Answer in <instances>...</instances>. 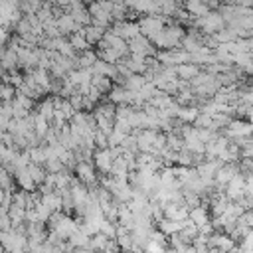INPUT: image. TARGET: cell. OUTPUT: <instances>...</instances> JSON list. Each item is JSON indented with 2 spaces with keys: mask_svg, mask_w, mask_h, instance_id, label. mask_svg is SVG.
<instances>
[{
  "mask_svg": "<svg viewBox=\"0 0 253 253\" xmlns=\"http://www.w3.org/2000/svg\"><path fill=\"white\" fill-rule=\"evenodd\" d=\"M99 253H105V251H99Z\"/></svg>",
  "mask_w": 253,
  "mask_h": 253,
  "instance_id": "43",
  "label": "cell"
},
{
  "mask_svg": "<svg viewBox=\"0 0 253 253\" xmlns=\"http://www.w3.org/2000/svg\"><path fill=\"white\" fill-rule=\"evenodd\" d=\"M36 113L38 115H42L45 121H53V115H55V103H53V97L51 95H47V97H43L38 105H36Z\"/></svg>",
  "mask_w": 253,
  "mask_h": 253,
  "instance_id": "22",
  "label": "cell"
},
{
  "mask_svg": "<svg viewBox=\"0 0 253 253\" xmlns=\"http://www.w3.org/2000/svg\"><path fill=\"white\" fill-rule=\"evenodd\" d=\"M125 63L128 65V69L136 75H144L148 71V57L140 55V53H130L128 57H125Z\"/></svg>",
  "mask_w": 253,
  "mask_h": 253,
  "instance_id": "18",
  "label": "cell"
},
{
  "mask_svg": "<svg viewBox=\"0 0 253 253\" xmlns=\"http://www.w3.org/2000/svg\"><path fill=\"white\" fill-rule=\"evenodd\" d=\"M247 121L253 123V107H249V111H247Z\"/></svg>",
  "mask_w": 253,
  "mask_h": 253,
  "instance_id": "42",
  "label": "cell"
},
{
  "mask_svg": "<svg viewBox=\"0 0 253 253\" xmlns=\"http://www.w3.org/2000/svg\"><path fill=\"white\" fill-rule=\"evenodd\" d=\"M69 14L75 18V22L83 28L91 26L93 24V18H91V12L87 8V4L83 2H69Z\"/></svg>",
  "mask_w": 253,
  "mask_h": 253,
  "instance_id": "15",
  "label": "cell"
},
{
  "mask_svg": "<svg viewBox=\"0 0 253 253\" xmlns=\"http://www.w3.org/2000/svg\"><path fill=\"white\" fill-rule=\"evenodd\" d=\"M0 229L2 231H10L12 229V217H10V213H0Z\"/></svg>",
  "mask_w": 253,
  "mask_h": 253,
  "instance_id": "41",
  "label": "cell"
},
{
  "mask_svg": "<svg viewBox=\"0 0 253 253\" xmlns=\"http://www.w3.org/2000/svg\"><path fill=\"white\" fill-rule=\"evenodd\" d=\"M128 49H130V53H140L146 57H156V53H158V49L152 45V42L142 34L128 42Z\"/></svg>",
  "mask_w": 253,
  "mask_h": 253,
  "instance_id": "13",
  "label": "cell"
},
{
  "mask_svg": "<svg viewBox=\"0 0 253 253\" xmlns=\"http://www.w3.org/2000/svg\"><path fill=\"white\" fill-rule=\"evenodd\" d=\"M200 117V107H180L176 119L182 123V125H194Z\"/></svg>",
  "mask_w": 253,
  "mask_h": 253,
  "instance_id": "24",
  "label": "cell"
},
{
  "mask_svg": "<svg viewBox=\"0 0 253 253\" xmlns=\"http://www.w3.org/2000/svg\"><path fill=\"white\" fill-rule=\"evenodd\" d=\"M30 152V158H32V164H38V166H45L47 162V154H45V146H34V148H28Z\"/></svg>",
  "mask_w": 253,
  "mask_h": 253,
  "instance_id": "34",
  "label": "cell"
},
{
  "mask_svg": "<svg viewBox=\"0 0 253 253\" xmlns=\"http://www.w3.org/2000/svg\"><path fill=\"white\" fill-rule=\"evenodd\" d=\"M182 8L192 16V20H200L211 12L208 2H200V0H188L186 4H182Z\"/></svg>",
  "mask_w": 253,
  "mask_h": 253,
  "instance_id": "19",
  "label": "cell"
},
{
  "mask_svg": "<svg viewBox=\"0 0 253 253\" xmlns=\"http://www.w3.org/2000/svg\"><path fill=\"white\" fill-rule=\"evenodd\" d=\"M93 164H95L97 172H101V176H111L113 166H115V156H113L111 148L95 150V154H93Z\"/></svg>",
  "mask_w": 253,
  "mask_h": 253,
  "instance_id": "11",
  "label": "cell"
},
{
  "mask_svg": "<svg viewBox=\"0 0 253 253\" xmlns=\"http://www.w3.org/2000/svg\"><path fill=\"white\" fill-rule=\"evenodd\" d=\"M0 241L6 253H20V251H28L30 245V237L26 231V225L18 227V229H10V231H0Z\"/></svg>",
  "mask_w": 253,
  "mask_h": 253,
  "instance_id": "2",
  "label": "cell"
},
{
  "mask_svg": "<svg viewBox=\"0 0 253 253\" xmlns=\"http://www.w3.org/2000/svg\"><path fill=\"white\" fill-rule=\"evenodd\" d=\"M97 61H99L97 51L87 49V51L79 53V57H77V61H75V67H77V69H93V65H95Z\"/></svg>",
  "mask_w": 253,
  "mask_h": 253,
  "instance_id": "26",
  "label": "cell"
},
{
  "mask_svg": "<svg viewBox=\"0 0 253 253\" xmlns=\"http://www.w3.org/2000/svg\"><path fill=\"white\" fill-rule=\"evenodd\" d=\"M105 34H107V30H105V28H99V26H93V24L85 28V38H87L89 45L99 43V42L105 38Z\"/></svg>",
  "mask_w": 253,
  "mask_h": 253,
  "instance_id": "30",
  "label": "cell"
},
{
  "mask_svg": "<svg viewBox=\"0 0 253 253\" xmlns=\"http://www.w3.org/2000/svg\"><path fill=\"white\" fill-rule=\"evenodd\" d=\"M223 134L229 140H241V138H251L253 136V123H249L247 119H233L229 123V126L223 130Z\"/></svg>",
  "mask_w": 253,
  "mask_h": 253,
  "instance_id": "8",
  "label": "cell"
},
{
  "mask_svg": "<svg viewBox=\"0 0 253 253\" xmlns=\"http://www.w3.org/2000/svg\"><path fill=\"white\" fill-rule=\"evenodd\" d=\"M67 243H69L73 249H87V247H89V243H91V237H89L85 231L77 229V231L67 239Z\"/></svg>",
  "mask_w": 253,
  "mask_h": 253,
  "instance_id": "29",
  "label": "cell"
},
{
  "mask_svg": "<svg viewBox=\"0 0 253 253\" xmlns=\"http://www.w3.org/2000/svg\"><path fill=\"white\" fill-rule=\"evenodd\" d=\"M176 20H168V18H164V16H142L140 20H138V26H140V32H142V36H146L148 40H154L166 26H170V24H174Z\"/></svg>",
  "mask_w": 253,
  "mask_h": 253,
  "instance_id": "6",
  "label": "cell"
},
{
  "mask_svg": "<svg viewBox=\"0 0 253 253\" xmlns=\"http://www.w3.org/2000/svg\"><path fill=\"white\" fill-rule=\"evenodd\" d=\"M186 34H188V30H184L178 22H174V24L166 26V28H164L154 40H150V42H152L154 47H158V51H162V49H180V47H182V42H184V38H186Z\"/></svg>",
  "mask_w": 253,
  "mask_h": 253,
  "instance_id": "1",
  "label": "cell"
},
{
  "mask_svg": "<svg viewBox=\"0 0 253 253\" xmlns=\"http://www.w3.org/2000/svg\"><path fill=\"white\" fill-rule=\"evenodd\" d=\"M117 231H119V223L117 221H111V219H105L103 225H101V233L107 235L109 239H117Z\"/></svg>",
  "mask_w": 253,
  "mask_h": 253,
  "instance_id": "37",
  "label": "cell"
},
{
  "mask_svg": "<svg viewBox=\"0 0 253 253\" xmlns=\"http://www.w3.org/2000/svg\"><path fill=\"white\" fill-rule=\"evenodd\" d=\"M12 180H14V174L6 168H2L0 172V184H2V190H12Z\"/></svg>",
  "mask_w": 253,
  "mask_h": 253,
  "instance_id": "40",
  "label": "cell"
},
{
  "mask_svg": "<svg viewBox=\"0 0 253 253\" xmlns=\"http://www.w3.org/2000/svg\"><path fill=\"white\" fill-rule=\"evenodd\" d=\"M113 4L115 2H91V4H87L91 18H93V26L109 30V26L115 24L113 22Z\"/></svg>",
  "mask_w": 253,
  "mask_h": 253,
  "instance_id": "5",
  "label": "cell"
},
{
  "mask_svg": "<svg viewBox=\"0 0 253 253\" xmlns=\"http://www.w3.org/2000/svg\"><path fill=\"white\" fill-rule=\"evenodd\" d=\"M4 253H6V251H4Z\"/></svg>",
  "mask_w": 253,
  "mask_h": 253,
  "instance_id": "44",
  "label": "cell"
},
{
  "mask_svg": "<svg viewBox=\"0 0 253 253\" xmlns=\"http://www.w3.org/2000/svg\"><path fill=\"white\" fill-rule=\"evenodd\" d=\"M109 30L113 34H117L119 38L126 40V42H130V40H134V38H138L142 34L140 32V26H138V20L136 22H130V20H126V22H115Z\"/></svg>",
  "mask_w": 253,
  "mask_h": 253,
  "instance_id": "12",
  "label": "cell"
},
{
  "mask_svg": "<svg viewBox=\"0 0 253 253\" xmlns=\"http://www.w3.org/2000/svg\"><path fill=\"white\" fill-rule=\"evenodd\" d=\"M192 28H196L204 36H215L217 32H221L225 28V20L219 14V10H211L208 16H204L200 20H194L192 22Z\"/></svg>",
  "mask_w": 253,
  "mask_h": 253,
  "instance_id": "4",
  "label": "cell"
},
{
  "mask_svg": "<svg viewBox=\"0 0 253 253\" xmlns=\"http://www.w3.org/2000/svg\"><path fill=\"white\" fill-rule=\"evenodd\" d=\"M34 123H36V134L42 138V142H43V138H45V134L49 132V128H51V123L49 121H45L42 115H38L36 111H34Z\"/></svg>",
  "mask_w": 253,
  "mask_h": 253,
  "instance_id": "33",
  "label": "cell"
},
{
  "mask_svg": "<svg viewBox=\"0 0 253 253\" xmlns=\"http://www.w3.org/2000/svg\"><path fill=\"white\" fill-rule=\"evenodd\" d=\"M14 182L18 184V188L20 190H24V192H36L38 190V184L34 182V178L30 176V172H28V168H24V170H18L16 174H14Z\"/></svg>",
  "mask_w": 253,
  "mask_h": 253,
  "instance_id": "20",
  "label": "cell"
},
{
  "mask_svg": "<svg viewBox=\"0 0 253 253\" xmlns=\"http://www.w3.org/2000/svg\"><path fill=\"white\" fill-rule=\"evenodd\" d=\"M156 59L164 67H178L184 63H192V55L188 51H184L182 47L180 49H162L156 53Z\"/></svg>",
  "mask_w": 253,
  "mask_h": 253,
  "instance_id": "7",
  "label": "cell"
},
{
  "mask_svg": "<svg viewBox=\"0 0 253 253\" xmlns=\"http://www.w3.org/2000/svg\"><path fill=\"white\" fill-rule=\"evenodd\" d=\"M97 57L101 59V61H105V63H111V65H117L121 59H125L119 51H115V49H111V47H105V49H97Z\"/></svg>",
  "mask_w": 253,
  "mask_h": 253,
  "instance_id": "31",
  "label": "cell"
},
{
  "mask_svg": "<svg viewBox=\"0 0 253 253\" xmlns=\"http://www.w3.org/2000/svg\"><path fill=\"white\" fill-rule=\"evenodd\" d=\"M113 79H109V77H103V75H93V87L95 89H99L101 93H107L109 95V91L113 89Z\"/></svg>",
  "mask_w": 253,
  "mask_h": 253,
  "instance_id": "36",
  "label": "cell"
},
{
  "mask_svg": "<svg viewBox=\"0 0 253 253\" xmlns=\"http://www.w3.org/2000/svg\"><path fill=\"white\" fill-rule=\"evenodd\" d=\"M219 168H221L219 160H204V162H200L196 166V172H198V176L204 180V184L208 188H215V174H217Z\"/></svg>",
  "mask_w": 253,
  "mask_h": 253,
  "instance_id": "10",
  "label": "cell"
},
{
  "mask_svg": "<svg viewBox=\"0 0 253 253\" xmlns=\"http://www.w3.org/2000/svg\"><path fill=\"white\" fill-rule=\"evenodd\" d=\"M146 83H148V81H146V77H144V75H136V73H134V75L126 77L123 85H125L128 91H132V93H138V91H140V89H142Z\"/></svg>",
  "mask_w": 253,
  "mask_h": 253,
  "instance_id": "32",
  "label": "cell"
},
{
  "mask_svg": "<svg viewBox=\"0 0 253 253\" xmlns=\"http://www.w3.org/2000/svg\"><path fill=\"white\" fill-rule=\"evenodd\" d=\"M223 194L227 196L229 202H241L245 198V176L243 174H237L223 190Z\"/></svg>",
  "mask_w": 253,
  "mask_h": 253,
  "instance_id": "14",
  "label": "cell"
},
{
  "mask_svg": "<svg viewBox=\"0 0 253 253\" xmlns=\"http://www.w3.org/2000/svg\"><path fill=\"white\" fill-rule=\"evenodd\" d=\"M208 245H210L211 249H219L221 253H229V251L235 247V241H233L227 233H223V231H215V233L208 239Z\"/></svg>",
  "mask_w": 253,
  "mask_h": 253,
  "instance_id": "17",
  "label": "cell"
},
{
  "mask_svg": "<svg viewBox=\"0 0 253 253\" xmlns=\"http://www.w3.org/2000/svg\"><path fill=\"white\" fill-rule=\"evenodd\" d=\"M42 204H45L53 213L55 211H61L63 210V198L59 192H49V194H43L42 196Z\"/></svg>",
  "mask_w": 253,
  "mask_h": 253,
  "instance_id": "28",
  "label": "cell"
},
{
  "mask_svg": "<svg viewBox=\"0 0 253 253\" xmlns=\"http://www.w3.org/2000/svg\"><path fill=\"white\" fill-rule=\"evenodd\" d=\"M95 170H97V168H95V164H93V162L83 160V162H77V166H75L73 174H75V178H77L81 184H85V186L93 188V186H99V178H97Z\"/></svg>",
  "mask_w": 253,
  "mask_h": 253,
  "instance_id": "9",
  "label": "cell"
},
{
  "mask_svg": "<svg viewBox=\"0 0 253 253\" xmlns=\"http://www.w3.org/2000/svg\"><path fill=\"white\" fill-rule=\"evenodd\" d=\"M49 231H55L61 239H69L77 229H79V221L77 219H73L71 215H67V213H63V211H55L53 215H51V219H49Z\"/></svg>",
  "mask_w": 253,
  "mask_h": 253,
  "instance_id": "3",
  "label": "cell"
},
{
  "mask_svg": "<svg viewBox=\"0 0 253 253\" xmlns=\"http://www.w3.org/2000/svg\"><path fill=\"white\" fill-rule=\"evenodd\" d=\"M158 227L156 229H160L166 237H172V235H178L180 231H182V227H184V221H174V219H168V217H164L162 221H158L156 223Z\"/></svg>",
  "mask_w": 253,
  "mask_h": 253,
  "instance_id": "23",
  "label": "cell"
},
{
  "mask_svg": "<svg viewBox=\"0 0 253 253\" xmlns=\"http://www.w3.org/2000/svg\"><path fill=\"white\" fill-rule=\"evenodd\" d=\"M166 249H168V245L158 243V241H154V239H150V241L144 245V251H146V253H166Z\"/></svg>",
  "mask_w": 253,
  "mask_h": 253,
  "instance_id": "39",
  "label": "cell"
},
{
  "mask_svg": "<svg viewBox=\"0 0 253 253\" xmlns=\"http://www.w3.org/2000/svg\"><path fill=\"white\" fill-rule=\"evenodd\" d=\"M16 95H18V91H16L12 85L2 83V87H0V97H2V103H12V101L16 99Z\"/></svg>",
  "mask_w": 253,
  "mask_h": 253,
  "instance_id": "38",
  "label": "cell"
},
{
  "mask_svg": "<svg viewBox=\"0 0 253 253\" xmlns=\"http://www.w3.org/2000/svg\"><path fill=\"white\" fill-rule=\"evenodd\" d=\"M109 237L107 235H103V233H97V235H93L91 237V243H89V249L91 251H95V253H99V251H105L107 249V245H109Z\"/></svg>",
  "mask_w": 253,
  "mask_h": 253,
  "instance_id": "35",
  "label": "cell"
},
{
  "mask_svg": "<svg viewBox=\"0 0 253 253\" xmlns=\"http://www.w3.org/2000/svg\"><path fill=\"white\" fill-rule=\"evenodd\" d=\"M237 174H241L239 164H221V168H219L217 174H215V184L225 190V186H227Z\"/></svg>",
  "mask_w": 253,
  "mask_h": 253,
  "instance_id": "16",
  "label": "cell"
},
{
  "mask_svg": "<svg viewBox=\"0 0 253 253\" xmlns=\"http://www.w3.org/2000/svg\"><path fill=\"white\" fill-rule=\"evenodd\" d=\"M67 40H69V43L73 45V49H75L77 53H83V51L91 49V45H89V42H87V38H85V28H83L81 32H77V34H71Z\"/></svg>",
  "mask_w": 253,
  "mask_h": 253,
  "instance_id": "27",
  "label": "cell"
},
{
  "mask_svg": "<svg viewBox=\"0 0 253 253\" xmlns=\"http://www.w3.org/2000/svg\"><path fill=\"white\" fill-rule=\"evenodd\" d=\"M190 221H194L198 227L210 223V221H211V219H210V210H208L204 204L198 206V208H192V210H190Z\"/></svg>",
  "mask_w": 253,
  "mask_h": 253,
  "instance_id": "25",
  "label": "cell"
},
{
  "mask_svg": "<svg viewBox=\"0 0 253 253\" xmlns=\"http://www.w3.org/2000/svg\"><path fill=\"white\" fill-rule=\"evenodd\" d=\"M176 73H178V79L180 81L190 83V81H194L202 73V67L196 65V63H184V65H178L176 67Z\"/></svg>",
  "mask_w": 253,
  "mask_h": 253,
  "instance_id": "21",
  "label": "cell"
}]
</instances>
